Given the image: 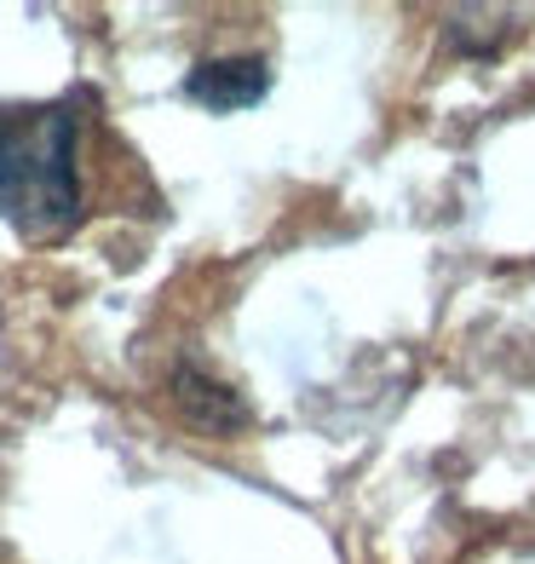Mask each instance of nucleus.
Returning <instances> with one entry per match:
<instances>
[{"mask_svg":"<svg viewBox=\"0 0 535 564\" xmlns=\"http://www.w3.org/2000/svg\"><path fill=\"white\" fill-rule=\"evenodd\" d=\"M0 219L18 237H64L81 219V110L0 105Z\"/></svg>","mask_w":535,"mask_h":564,"instance_id":"obj_1","label":"nucleus"},{"mask_svg":"<svg viewBox=\"0 0 535 564\" xmlns=\"http://www.w3.org/2000/svg\"><path fill=\"white\" fill-rule=\"evenodd\" d=\"M271 93V64L265 58H201L190 75H185V98L214 116H231V110H248Z\"/></svg>","mask_w":535,"mask_h":564,"instance_id":"obj_2","label":"nucleus"},{"mask_svg":"<svg viewBox=\"0 0 535 564\" xmlns=\"http://www.w3.org/2000/svg\"><path fill=\"white\" fill-rule=\"evenodd\" d=\"M173 403H178V415H185L196 432H214V438H231V432H242L253 415H248V403L225 387V380L214 375H201V369H178L173 375Z\"/></svg>","mask_w":535,"mask_h":564,"instance_id":"obj_3","label":"nucleus"}]
</instances>
